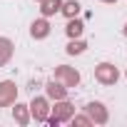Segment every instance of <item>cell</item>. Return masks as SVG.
Returning <instances> with one entry per match:
<instances>
[]
</instances>
